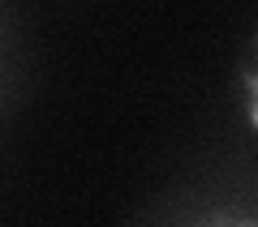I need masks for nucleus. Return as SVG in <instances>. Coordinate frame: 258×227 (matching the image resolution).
I'll use <instances>...</instances> for the list:
<instances>
[{"label": "nucleus", "mask_w": 258, "mask_h": 227, "mask_svg": "<svg viewBox=\"0 0 258 227\" xmlns=\"http://www.w3.org/2000/svg\"><path fill=\"white\" fill-rule=\"evenodd\" d=\"M129 227H258V184L194 180L151 201Z\"/></svg>", "instance_id": "f257e3e1"}, {"label": "nucleus", "mask_w": 258, "mask_h": 227, "mask_svg": "<svg viewBox=\"0 0 258 227\" xmlns=\"http://www.w3.org/2000/svg\"><path fill=\"white\" fill-rule=\"evenodd\" d=\"M13 73H18V30H13L9 13L0 9V103L13 86Z\"/></svg>", "instance_id": "f03ea898"}, {"label": "nucleus", "mask_w": 258, "mask_h": 227, "mask_svg": "<svg viewBox=\"0 0 258 227\" xmlns=\"http://www.w3.org/2000/svg\"><path fill=\"white\" fill-rule=\"evenodd\" d=\"M241 94H245V116L258 129V39L249 47V60L241 64Z\"/></svg>", "instance_id": "7ed1b4c3"}]
</instances>
